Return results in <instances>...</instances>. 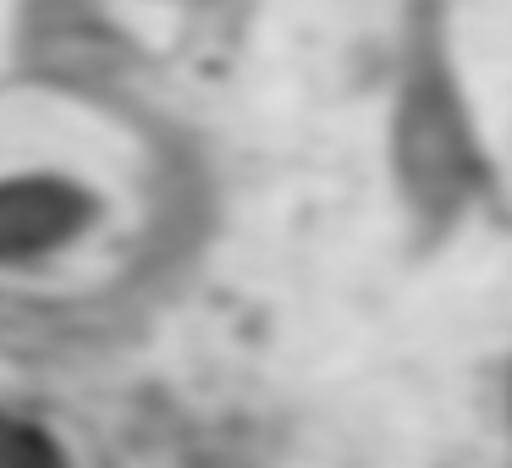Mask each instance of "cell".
<instances>
[{"label": "cell", "mask_w": 512, "mask_h": 468, "mask_svg": "<svg viewBox=\"0 0 512 468\" xmlns=\"http://www.w3.org/2000/svg\"><path fill=\"white\" fill-rule=\"evenodd\" d=\"M83 221V199L61 182H6L0 188V259L39 254Z\"/></svg>", "instance_id": "1"}, {"label": "cell", "mask_w": 512, "mask_h": 468, "mask_svg": "<svg viewBox=\"0 0 512 468\" xmlns=\"http://www.w3.org/2000/svg\"><path fill=\"white\" fill-rule=\"evenodd\" d=\"M0 468H67L45 430L34 424H17L0 413Z\"/></svg>", "instance_id": "2"}]
</instances>
